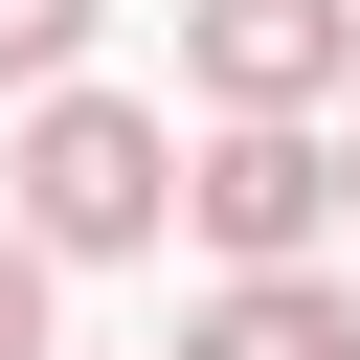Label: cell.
Here are the masks:
<instances>
[{"label":"cell","mask_w":360,"mask_h":360,"mask_svg":"<svg viewBox=\"0 0 360 360\" xmlns=\"http://www.w3.org/2000/svg\"><path fill=\"white\" fill-rule=\"evenodd\" d=\"M0 180H22L0 225H22L45 270H90V248H158V202H180V135H158L135 90H22V158H0Z\"/></svg>","instance_id":"1"},{"label":"cell","mask_w":360,"mask_h":360,"mask_svg":"<svg viewBox=\"0 0 360 360\" xmlns=\"http://www.w3.org/2000/svg\"><path fill=\"white\" fill-rule=\"evenodd\" d=\"M180 225H202L225 270H315V225H338V135H315V112H225V135L180 158Z\"/></svg>","instance_id":"2"},{"label":"cell","mask_w":360,"mask_h":360,"mask_svg":"<svg viewBox=\"0 0 360 360\" xmlns=\"http://www.w3.org/2000/svg\"><path fill=\"white\" fill-rule=\"evenodd\" d=\"M180 68H202V112H315L360 68V0H180Z\"/></svg>","instance_id":"3"},{"label":"cell","mask_w":360,"mask_h":360,"mask_svg":"<svg viewBox=\"0 0 360 360\" xmlns=\"http://www.w3.org/2000/svg\"><path fill=\"white\" fill-rule=\"evenodd\" d=\"M180 360H360V292H315V270H225Z\"/></svg>","instance_id":"4"},{"label":"cell","mask_w":360,"mask_h":360,"mask_svg":"<svg viewBox=\"0 0 360 360\" xmlns=\"http://www.w3.org/2000/svg\"><path fill=\"white\" fill-rule=\"evenodd\" d=\"M0 90H90V0H0Z\"/></svg>","instance_id":"5"},{"label":"cell","mask_w":360,"mask_h":360,"mask_svg":"<svg viewBox=\"0 0 360 360\" xmlns=\"http://www.w3.org/2000/svg\"><path fill=\"white\" fill-rule=\"evenodd\" d=\"M0 360H68V315H45V248L0 225Z\"/></svg>","instance_id":"6"},{"label":"cell","mask_w":360,"mask_h":360,"mask_svg":"<svg viewBox=\"0 0 360 360\" xmlns=\"http://www.w3.org/2000/svg\"><path fill=\"white\" fill-rule=\"evenodd\" d=\"M338 202H360V158H338Z\"/></svg>","instance_id":"7"}]
</instances>
